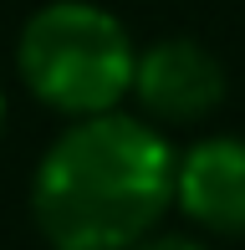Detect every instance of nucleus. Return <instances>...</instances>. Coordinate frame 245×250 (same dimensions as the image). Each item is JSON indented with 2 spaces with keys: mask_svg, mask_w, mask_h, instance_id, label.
Masks as SVG:
<instances>
[{
  "mask_svg": "<svg viewBox=\"0 0 245 250\" xmlns=\"http://www.w3.org/2000/svg\"><path fill=\"white\" fill-rule=\"evenodd\" d=\"M174 153L148 118L102 112L51 138L31 174V220L51 250H133L174 204Z\"/></svg>",
  "mask_w": 245,
  "mask_h": 250,
  "instance_id": "obj_1",
  "label": "nucleus"
},
{
  "mask_svg": "<svg viewBox=\"0 0 245 250\" xmlns=\"http://www.w3.org/2000/svg\"><path fill=\"white\" fill-rule=\"evenodd\" d=\"M133 51L128 26L92 0H51L20 26L16 72L41 107L61 118H102L133 92Z\"/></svg>",
  "mask_w": 245,
  "mask_h": 250,
  "instance_id": "obj_2",
  "label": "nucleus"
},
{
  "mask_svg": "<svg viewBox=\"0 0 245 250\" xmlns=\"http://www.w3.org/2000/svg\"><path fill=\"white\" fill-rule=\"evenodd\" d=\"M225 66L220 56L194 36H163L148 51H138L133 66V97L148 112V123H169V128H189L204 123L209 112L225 102Z\"/></svg>",
  "mask_w": 245,
  "mask_h": 250,
  "instance_id": "obj_3",
  "label": "nucleus"
},
{
  "mask_svg": "<svg viewBox=\"0 0 245 250\" xmlns=\"http://www.w3.org/2000/svg\"><path fill=\"white\" fill-rule=\"evenodd\" d=\"M174 204L209 235H245V138L209 133L189 143L174 158Z\"/></svg>",
  "mask_w": 245,
  "mask_h": 250,
  "instance_id": "obj_4",
  "label": "nucleus"
},
{
  "mask_svg": "<svg viewBox=\"0 0 245 250\" xmlns=\"http://www.w3.org/2000/svg\"><path fill=\"white\" fill-rule=\"evenodd\" d=\"M133 250H204V245L189 240V235H163V230H153L148 240H138Z\"/></svg>",
  "mask_w": 245,
  "mask_h": 250,
  "instance_id": "obj_5",
  "label": "nucleus"
},
{
  "mask_svg": "<svg viewBox=\"0 0 245 250\" xmlns=\"http://www.w3.org/2000/svg\"><path fill=\"white\" fill-rule=\"evenodd\" d=\"M0 133H5V92H0Z\"/></svg>",
  "mask_w": 245,
  "mask_h": 250,
  "instance_id": "obj_6",
  "label": "nucleus"
}]
</instances>
